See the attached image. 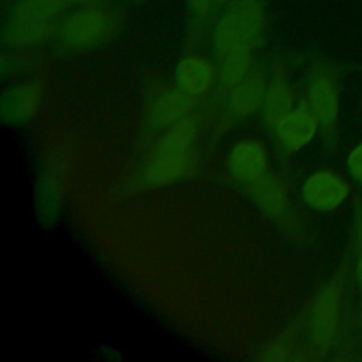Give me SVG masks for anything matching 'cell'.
<instances>
[{
  "label": "cell",
  "mask_w": 362,
  "mask_h": 362,
  "mask_svg": "<svg viewBox=\"0 0 362 362\" xmlns=\"http://www.w3.org/2000/svg\"><path fill=\"white\" fill-rule=\"evenodd\" d=\"M267 23L262 0H230L215 28L219 82L233 88L249 72Z\"/></svg>",
  "instance_id": "6da1fadb"
},
{
  "label": "cell",
  "mask_w": 362,
  "mask_h": 362,
  "mask_svg": "<svg viewBox=\"0 0 362 362\" xmlns=\"http://www.w3.org/2000/svg\"><path fill=\"white\" fill-rule=\"evenodd\" d=\"M116 25L115 10L102 0H90L65 14L58 34L65 48L88 51L107 40Z\"/></svg>",
  "instance_id": "7a4b0ae2"
},
{
  "label": "cell",
  "mask_w": 362,
  "mask_h": 362,
  "mask_svg": "<svg viewBox=\"0 0 362 362\" xmlns=\"http://www.w3.org/2000/svg\"><path fill=\"white\" fill-rule=\"evenodd\" d=\"M64 17L62 10L44 0H14L6 23V37L17 45L37 44L58 33Z\"/></svg>",
  "instance_id": "3957f363"
},
{
  "label": "cell",
  "mask_w": 362,
  "mask_h": 362,
  "mask_svg": "<svg viewBox=\"0 0 362 362\" xmlns=\"http://www.w3.org/2000/svg\"><path fill=\"white\" fill-rule=\"evenodd\" d=\"M195 132L188 123L178 124L157 146L150 177L154 181H173L189 170L194 160Z\"/></svg>",
  "instance_id": "277c9868"
},
{
  "label": "cell",
  "mask_w": 362,
  "mask_h": 362,
  "mask_svg": "<svg viewBox=\"0 0 362 362\" xmlns=\"http://www.w3.org/2000/svg\"><path fill=\"white\" fill-rule=\"evenodd\" d=\"M351 194L352 185L348 178L329 167L313 171L301 187L304 202L318 212H332L341 208Z\"/></svg>",
  "instance_id": "5b68a950"
},
{
  "label": "cell",
  "mask_w": 362,
  "mask_h": 362,
  "mask_svg": "<svg viewBox=\"0 0 362 362\" xmlns=\"http://www.w3.org/2000/svg\"><path fill=\"white\" fill-rule=\"evenodd\" d=\"M342 293L344 291L341 283L332 280L327 283L314 298L310 315V325L313 337L320 345H328L338 331L342 307Z\"/></svg>",
  "instance_id": "8992f818"
},
{
  "label": "cell",
  "mask_w": 362,
  "mask_h": 362,
  "mask_svg": "<svg viewBox=\"0 0 362 362\" xmlns=\"http://www.w3.org/2000/svg\"><path fill=\"white\" fill-rule=\"evenodd\" d=\"M305 105L325 129H334L339 116V89L334 75L318 68L310 78Z\"/></svg>",
  "instance_id": "52a82bcc"
},
{
  "label": "cell",
  "mask_w": 362,
  "mask_h": 362,
  "mask_svg": "<svg viewBox=\"0 0 362 362\" xmlns=\"http://www.w3.org/2000/svg\"><path fill=\"white\" fill-rule=\"evenodd\" d=\"M320 120L307 105L294 107L276 126V136L281 146L287 150L297 151L313 141L318 129Z\"/></svg>",
  "instance_id": "ba28073f"
},
{
  "label": "cell",
  "mask_w": 362,
  "mask_h": 362,
  "mask_svg": "<svg viewBox=\"0 0 362 362\" xmlns=\"http://www.w3.org/2000/svg\"><path fill=\"white\" fill-rule=\"evenodd\" d=\"M175 79L180 90L191 98H197L212 89L216 81V69L206 57L191 54L178 62Z\"/></svg>",
  "instance_id": "9c48e42d"
},
{
  "label": "cell",
  "mask_w": 362,
  "mask_h": 362,
  "mask_svg": "<svg viewBox=\"0 0 362 362\" xmlns=\"http://www.w3.org/2000/svg\"><path fill=\"white\" fill-rule=\"evenodd\" d=\"M229 167L233 175L240 181L255 182L267 174V151L257 140H242L233 147L229 156Z\"/></svg>",
  "instance_id": "30bf717a"
},
{
  "label": "cell",
  "mask_w": 362,
  "mask_h": 362,
  "mask_svg": "<svg viewBox=\"0 0 362 362\" xmlns=\"http://www.w3.org/2000/svg\"><path fill=\"white\" fill-rule=\"evenodd\" d=\"M267 85L269 82L262 72L250 71L243 79L229 89V107L232 113L238 117L253 115L263 106Z\"/></svg>",
  "instance_id": "8fae6325"
},
{
  "label": "cell",
  "mask_w": 362,
  "mask_h": 362,
  "mask_svg": "<svg viewBox=\"0 0 362 362\" xmlns=\"http://www.w3.org/2000/svg\"><path fill=\"white\" fill-rule=\"evenodd\" d=\"M262 109L266 122L272 126L294 109V93L286 79L276 78L269 82Z\"/></svg>",
  "instance_id": "7c38bea8"
},
{
  "label": "cell",
  "mask_w": 362,
  "mask_h": 362,
  "mask_svg": "<svg viewBox=\"0 0 362 362\" xmlns=\"http://www.w3.org/2000/svg\"><path fill=\"white\" fill-rule=\"evenodd\" d=\"M252 191L256 202L270 214L280 212L287 205V188L280 178L272 174H264L252 182Z\"/></svg>",
  "instance_id": "4fadbf2b"
},
{
  "label": "cell",
  "mask_w": 362,
  "mask_h": 362,
  "mask_svg": "<svg viewBox=\"0 0 362 362\" xmlns=\"http://www.w3.org/2000/svg\"><path fill=\"white\" fill-rule=\"evenodd\" d=\"M189 99L191 96L185 95L182 90L177 89L175 92L164 95L154 106L153 116L156 122L161 123H171L177 120L182 113L189 109Z\"/></svg>",
  "instance_id": "5bb4252c"
},
{
  "label": "cell",
  "mask_w": 362,
  "mask_h": 362,
  "mask_svg": "<svg viewBox=\"0 0 362 362\" xmlns=\"http://www.w3.org/2000/svg\"><path fill=\"white\" fill-rule=\"evenodd\" d=\"M41 100V88L35 82L20 85L13 93V106L17 115L30 116Z\"/></svg>",
  "instance_id": "9a60e30c"
},
{
  "label": "cell",
  "mask_w": 362,
  "mask_h": 362,
  "mask_svg": "<svg viewBox=\"0 0 362 362\" xmlns=\"http://www.w3.org/2000/svg\"><path fill=\"white\" fill-rule=\"evenodd\" d=\"M346 167L352 180L362 184V140L349 151Z\"/></svg>",
  "instance_id": "2e32d148"
},
{
  "label": "cell",
  "mask_w": 362,
  "mask_h": 362,
  "mask_svg": "<svg viewBox=\"0 0 362 362\" xmlns=\"http://www.w3.org/2000/svg\"><path fill=\"white\" fill-rule=\"evenodd\" d=\"M188 7L198 20H206L216 7V0H188Z\"/></svg>",
  "instance_id": "e0dca14e"
},
{
  "label": "cell",
  "mask_w": 362,
  "mask_h": 362,
  "mask_svg": "<svg viewBox=\"0 0 362 362\" xmlns=\"http://www.w3.org/2000/svg\"><path fill=\"white\" fill-rule=\"evenodd\" d=\"M356 233L355 240L358 245V262H356V279L359 283V287L362 288V219L356 222Z\"/></svg>",
  "instance_id": "ac0fdd59"
},
{
  "label": "cell",
  "mask_w": 362,
  "mask_h": 362,
  "mask_svg": "<svg viewBox=\"0 0 362 362\" xmlns=\"http://www.w3.org/2000/svg\"><path fill=\"white\" fill-rule=\"evenodd\" d=\"M44 1H47L48 4H51V6H54V7L59 8V10H62V11L65 13V11H68V10H71V8L76 7V6H79V4H83V3H86V1H90V0H44Z\"/></svg>",
  "instance_id": "d6986e66"
},
{
  "label": "cell",
  "mask_w": 362,
  "mask_h": 362,
  "mask_svg": "<svg viewBox=\"0 0 362 362\" xmlns=\"http://www.w3.org/2000/svg\"><path fill=\"white\" fill-rule=\"evenodd\" d=\"M228 3H230V0H216V6H226Z\"/></svg>",
  "instance_id": "ffe728a7"
}]
</instances>
